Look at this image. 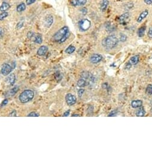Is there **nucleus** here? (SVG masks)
Segmentation results:
<instances>
[{"label": "nucleus", "mask_w": 152, "mask_h": 152, "mask_svg": "<svg viewBox=\"0 0 152 152\" xmlns=\"http://www.w3.org/2000/svg\"><path fill=\"white\" fill-rule=\"evenodd\" d=\"M118 38L114 35H110L102 41V46L107 50H111L116 47L118 44Z\"/></svg>", "instance_id": "1"}, {"label": "nucleus", "mask_w": 152, "mask_h": 152, "mask_svg": "<svg viewBox=\"0 0 152 152\" xmlns=\"http://www.w3.org/2000/svg\"><path fill=\"white\" fill-rule=\"evenodd\" d=\"M34 97V91L31 90L23 91L19 96V100L21 103H26L33 99Z\"/></svg>", "instance_id": "2"}, {"label": "nucleus", "mask_w": 152, "mask_h": 152, "mask_svg": "<svg viewBox=\"0 0 152 152\" xmlns=\"http://www.w3.org/2000/svg\"><path fill=\"white\" fill-rule=\"evenodd\" d=\"M68 32H69V30H68V28L67 26H64V27L62 28L61 29H60L59 31L55 33V35H53V39H54L55 41L59 42L63 36L65 35Z\"/></svg>", "instance_id": "3"}, {"label": "nucleus", "mask_w": 152, "mask_h": 152, "mask_svg": "<svg viewBox=\"0 0 152 152\" xmlns=\"http://www.w3.org/2000/svg\"><path fill=\"white\" fill-rule=\"evenodd\" d=\"M91 23L88 19H84L80 20L78 23V26H79L80 29L83 31H86L89 29L91 27Z\"/></svg>", "instance_id": "4"}, {"label": "nucleus", "mask_w": 152, "mask_h": 152, "mask_svg": "<svg viewBox=\"0 0 152 152\" xmlns=\"http://www.w3.org/2000/svg\"><path fill=\"white\" fill-rule=\"evenodd\" d=\"M13 68H11V66L9 64H8V63H4L2 65V67H1V72L4 76H7V75H9L11 72Z\"/></svg>", "instance_id": "5"}, {"label": "nucleus", "mask_w": 152, "mask_h": 152, "mask_svg": "<svg viewBox=\"0 0 152 152\" xmlns=\"http://www.w3.org/2000/svg\"><path fill=\"white\" fill-rule=\"evenodd\" d=\"M65 100H66V104H67L68 106H73V105H74V104H76L77 99H76V97L74 96V95L70 94V93H68V94L66 95Z\"/></svg>", "instance_id": "6"}, {"label": "nucleus", "mask_w": 152, "mask_h": 152, "mask_svg": "<svg viewBox=\"0 0 152 152\" xmlns=\"http://www.w3.org/2000/svg\"><path fill=\"white\" fill-rule=\"evenodd\" d=\"M90 61L93 64H96L103 60V56L99 54H93L90 56Z\"/></svg>", "instance_id": "7"}, {"label": "nucleus", "mask_w": 152, "mask_h": 152, "mask_svg": "<svg viewBox=\"0 0 152 152\" xmlns=\"http://www.w3.org/2000/svg\"><path fill=\"white\" fill-rule=\"evenodd\" d=\"M138 61H139V56H137V55L133 56L132 57H131L129 60L128 61V63H127L126 65V68H128H128H130V67L131 66L137 64Z\"/></svg>", "instance_id": "8"}, {"label": "nucleus", "mask_w": 152, "mask_h": 152, "mask_svg": "<svg viewBox=\"0 0 152 152\" xmlns=\"http://www.w3.org/2000/svg\"><path fill=\"white\" fill-rule=\"evenodd\" d=\"M129 13L128 12H126L123 13V14H122L121 16L119 17V21L120 24L122 25H126L127 20H128V19L129 18Z\"/></svg>", "instance_id": "9"}, {"label": "nucleus", "mask_w": 152, "mask_h": 152, "mask_svg": "<svg viewBox=\"0 0 152 152\" xmlns=\"http://www.w3.org/2000/svg\"><path fill=\"white\" fill-rule=\"evenodd\" d=\"M86 0H72L71 4L73 6H82L86 4Z\"/></svg>", "instance_id": "10"}, {"label": "nucleus", "mask_w": 152, "mask_h": 152, "mask_svg": "<svg viewBox=\"0 0 152 152\" xmlns=\"http://www.w3.org/2000/svg\"><path fill=\"white\" fill-rule=\"evenodd\" d=\"M48 51L47 47L43 46L39 48V49L37 51V54L40 56H43L46 54V53Z\"/></svg>", "instance_id": "11"}, {"label": "nucleus", "mask_w": 152, "mask_h": 152, "mask_svg": "<svg viewBox=\"0 0 152 152\" xmlns=\"http://www.w3.org/2000/svg\"><path fill=\"white\" fill-rule=\"evenodd\" d=\"M15 81H16V77H15V75L14 73L9 74V76H8V77L6 78V82L11 85H13L14 84Z\"/></svg>", "instance_id": "12"}, {"label": "nucleus", "mask_w": 152, "mask_h": 152, "mask_svg": "<svg viewBox=\"0 0 152 152\" xmlns=\"http://www.w3.org/2000/svg\"><path fill=\"white\" fill-rule=\"evenodd\" d=\"M148 14V10H144L143 12H142L141 14H140L139 17H138L137 20V22L141 23V21H143V20L147 16Z\"/></svg>", "instance_id": "13"}, {"label": "nucleus", "mask_w": 152, "mask_h": 152, "mask_svg": "<svg viewBox=\"0 0 152 152\" xmlns=\"http://www.w3.org/2000/svg\"><path fill=\"white\" fill-rule=\"evenodd\" d=\"M53 22V17L52 15H49L46 17V20H45V25L46 27L49 28L50 27Z\"/></svg>", "instance_id": "14"}, {"label": "nucleus", "mask_w": 152, "mask_h": 152, "mask_svg": "<svg viewBox=\"0 0 152 152\" xmlns=\"http://www.w3.org/2000/svg\"><path fill=\"white\" fill-rule=\"evenodd\" d=\"M109 4L108 0H101L100 3V9L102 11H105Z\"/></svg>", "instance_id": "15"}, {"label": "nucleus", "mask_w": 152, "mask_h": 152, "mask_svg": "<svg viewBox=\"0 0 152 152\" xmlns=\"http://www.w3.org/2000/svg\"><path fill=\"white\" fill-rule=\"evenodd\" d=\"M142 105H143V101L140 100H133L131 103V106L133 108L140 107L142 106Z\"/></svg>", "instance_id": "16"}, {"label": "nucleus", "mask_w": 152, "mask_h": 152, "mask_svg": "<svg viewBox=\"0 0 152 152\" xmlns=\"http://www.w3.org/2000/svg\"><path fill=\"white\" fill-rule=\"evenodd\" d=\"M77 84L78 86L81 88V87H84V86H86V85H88L89 84V82H87L85 79L82 78V79H80L78 80Z\"/></svg>", "instance_id": "17"}, {"label": "nucleus", "mask_w": 152, "mask_h": 152, "mask_svg": "<svg viewBox=\"0 0 152 152\" xmlns=\"http://www.w3.org/2000/svg\"><path fill=\"white\" fill-rule=\"evenodd\" d=\"M136 116H138V117H142V116H144L145 115V114H146V112H145L144 111V108L143 107H140V108H139V109L136 112Z\"/></svg>", "instance_id": "18"}, {"label": "nucleus", "mask_w": 152, "mask_h": 152, "mask_svg": "<svg viewBox=\"0 0 152 152\" xmlns=\"http://www.w3.org/2000/svg\"><path fill=\"white\" fill-rule=\"evenodd\" d=\"M146 26H142V27L139 28V29L138 30V32H137L138 36H139V37H143V36L144 35V33H145V31H146Z\"/></svg>", "instance_id": "19"}, {"label": "nucleus", "mask_w": 152, "mask_h": 152, "mask_svg": "<svg viewBox=\"0 0 152 152\" xmlns=\"http://www.w3.org/2000/svg\"><path fill=\"white\" fill-rule=\"evenodd\" d=\"M10 8V5L8 4L7 3H3L1 4V7H0V11H2V12H4L7 10L8 9Z\"/></svg>", "instance_id": "20"}, {"label": "nucleus", "mask_w": 152, "mask_h": 152, "mask_svg": "<svg viewBox=\"0 0 152 152\" xmlns=\"http://www.w3.org/2000/svg\"><path fill=\"white\" fill-rule=\"evenodd\" d=\"M34 42L37 43V44H41L43 42L42 36H41L40 34H38L36 36L34 37Z\"/></svg>", "instance_id": "21"}, {"label": "nucleus", "mask_w": 152, "mask_h": 152, "mask_svg": "<svg viewBox=\"0 0 152 152\" xmlns=\"http://www.w3.org/2000/svg\"><path fill=\"white\" fill-rule=\"evenodd\" d=\"M76 50V47L73 46H70L68 47L65 50V53H68V54H71L72 53H73Z\"/></svg>", "instance_id": "22"}, {"label": "nucleus", "mask_w": 152, "mask_h": 152, "mask_svg": "<svg viewBox=\"0 0 152 152\" xmlns=\"http://www.w3.org/2000/svg\"><path fill=\"white\" fill-rule=\"evenodd\" d=\"M19 86H17V85L14 86V87L11 88V89L10 90V92H9L10 96H14V95L16 94V93H18V90H19Z\"/></svg>", "instance_id": "23"}, {"label": "nucleus", "mask_w": 152, "mask_h": 152, "mask_svg": "<svg viewBox=\"0 0 152 152\" xmlns=\"http://www.w3.org/2000/svg\"><path fill=\"white\" fill-rule=\"evenodd\" d=\"M26 8V6L24 3H21L19 5H18L17 7V11L18 12H22L24 11Z\"/></svg>", "instance_id": "24"}, {"label": "nucleus", "mask_w": 152, "mask_h": 152, "mask_svg": "<svg viewBox=\"0 0 152 152\" xmlns=\"http://www.w3.org/2000/svg\"><path fill=\"white\" fill-rule=\"evenodd\" d=\"M55 78L57 81H60L62 79V75L59 72H56L55 74Z\"/></svg>", "instance_id": "25"}, {"label": "nucleus", "mask_w": 152, "mask_h": 152, "mask_svg": "<svg viewBox=\"0 0 152 152\" xmlns=\"http://www.w3.org/2000/svg\"><path fill=\"white\" fill-rule=\"evenodd\" d=\"M146 93L148 95H152V85L149 84L146 88Z\"/></svg>", "instance_id": "26"}, {"label": "nucleus", "mask_w": 152, "mask_h": 152, "mask_svg": "<svg viewBox=\"0 0 152 152\" xmlns=\"http://www.w3.org/2000/svg\"><path fill=\"white\" fill-rule=\"evenodd\" d=\"M8 16H9V13L7 12H6V11L1 13V14H0V20H4L5 18H6Z\"/></svg>", "instance_id": "27"}, {"label": "nucleus", "mask_w": 152, "mask_h": 152, "mask_svg": "<svg viewBox=\"0 0 152 152\" xmlns=\"http://www.w3.org/2000/svg\"><path fill=\"white\" fill-rule=\"evenodd\" d=\"M70 32H68L65 35L63 36V37L62 38V39L61 40H60V41H59V43H62V42H65V41H66V39H68V37H69V36H70Z\"/></svg>", "instance_id": "28"}, {"label": "nucleus", "mask_w": 152, "mask_h": 152, "mask_svg": "<svg viewBox=\"0 0 152 152\" xmlns=\"http://www.w3.org/2000/svg\"><path fill=\"white\" fill-rule=\"evenodd\" d=\"M127 39V36L126 35L123 34V33H121V36H120V41L122 42L126 41Z\"/></svg>", "instance_id": "29"}, {"label": "nucleus", "mask_w": 152, "mask_h": 152, "mask_svg": "<svg viewBox=\"0 0 152 152\" xmlns=\"http://www.w3.org/2000/svg\"><path fill=\"white\" fill-rule=\"evenodd\" d=\"M28 116H29V117H38V116H39V114H38V113L35 112H34L30 113L28 115Z\"/></svg>", "instance_id": "30"}, {"label": "nucleus", "mask_w": 152, "mask_h": 152, "mask_svg": "<svg viewBox=\"0 0 152 152\" xmlns=\"http://www.w3.org/2000/svg\"><path fill=\"white\" fill-rule=\"evenodd\" d=\"M84 92H85V90L84 89H80V90H78V96H79L80 97H81L82 96V95H83V93H84Z\"/></svg>", "instance_id": "31"}, {"label": "nucleus", "mask_w": 152, "mask_h": 152, "mask_svg": "<svg viewBox=\"0 0 152 152\" xmlns=\"http://www.w3.org/2000/svg\"><path fill=\"white\" fill-rule=\"evenodd\" d=\"M34 36V33L32 32H29L28 33V38H29V39H32Z\"/></svg>", "instance_id": "32"}, {"label": "nucleus", "mask_w": 152, "mask_h": 152, "mask_svg": "<svg viewBox=\"0 0 152 152\" xmlns=\"http://www.w3.org/2000/svg\"><path fill=\"white\" fill-rule=\"evenodd\" d=\"M8 101H8V99H5L4 100H3L2 103H1V106L3 107V106H6V105L8 103Z\"/></svg>", "instance_id": "33"}, {"label": "nucleus", "mask_w": 152, "mask_h": 152, "mask_svg": "<svg viewBox=\"0 0 152 152\" xmlns=\"http://www.w3.org/2000/svg\"><path fill=\"white\" fill-rule=\"evenodd\" d=\"M81 11L83 15H86L87 14V13H88V10H87L86 8H83L81 10Z\"/></svg>", "instance_id": "34"}, {"label": "nucleus", "mask_w": 152, "mask_h": 152, "mask_svg": "<svg viewBox=\"0 0 152 152\" xmlns=\"http://www.w3.org/2000/svg\"><path fill=\"white\" fill-rule=\"evenodd\" d=\"M148 36L150 38H152V28H150L148 32Z\"/></svg>", "instance_id": "35"}, {"label": "nucleus", "mask_w": 152, "mask_h": 152, "mask_svg": "<svg viewBox=\"0 0 152 152\" xmlns=\"http://www.w3.org/2000/svg\"><path fill=\"white\" fill-rule=\"evenodd\" d=\"M17 115H16V111H13L11 112L9 114V116H16Z\"/></svg>", "instance_id": "36"}, {"label": "nucleus", "mask_w": 152, "mask_h": 152, "mask_svg": "<svg viewBox=\"0 0 152 152\" xmlns=\"http://www.w3.org/2000/svg\"><path fill=\"white\" fill-rule=\"evenodd\" d=\"M35 1H36V0H26V4L27 5H31L33 4Z\"/></svg>", "instance_id": "37"}, {"label": "nucleus", "mask_w": 152, "mask_h": 152, "mask_svg": "<svg viewBox=\"0 0 152 152\" xmlns=\"http://www.w3.org/2000/svg\"><path fill=\"white\" fill-rule=\"evenodd\" d=\"M144 3L147 5H152V0H144Z\"/></svg>", "instance_id": "38"}, {"label": "nucleus", "mask_w": 152, "mask_h": 152, "mask_svg": "<svg viewBox=\"0 0 152 152\" xmlns=\"http://www.w3.org/2000/svg\"><path fill=\"white\" fill-rule=\"evenodd\" d=\"M23 25V23L22 22L18 23L17 25V26H16V28H17V29H20V28H21L22 27Z\"/></svg>", "instance_id": "39"}, {"label": "nucleus", "mask_w": 152, "mask_h": 152, "mask_svg": "<svg viewBox=\"0 0 152 152\" xmlns=\"http://www.w3.org/2000/svg\"><path fill=\"white\" fill-rule=\"evenodd\" d=\"M70 110H68V111H67L66 112H65L64 113H63V116H64V117H66V116H69V115H70Z\"/></svg>", "instance_id": "40"}, {"label": "nucleus", "mask_w": 152, "mask_h": 152, "mask_svg": "<svg viewBox=\"0 0 152 152\" xmlns=\"http://www.w3.org/2000/svg\"><path fill=\"white\" fill-rule=\"evenodd\" d=\"M116 114V112L115 111H113L110 113L109 115H108V116H114Z\"/></svg>", "instance_id": "41"}, {"label": "nucleus", "mask_w": 152, "mask_h": 152, "mask_svg": "<svg viewBox=\"0 0 152 152\" xmlns=\"http://www.w3.org/2000/svg\"><path fill=\"white\" fill-rule=\"evenodd\" d=\"M3 35H4V31L2 28H0V37H2Z\"/></svg>", "instance_id": "42"}, {"label": "nucleus", "mask_w": 152, "mask_h": 152, "mask_svg": "<svg viewBox=\"0 0 152 152\" xmlns=\"http://www.w3.org/2000/svg\"><path fill=\"white\" fill-rule=\"evenodd\" d=\"M72 116H79V115H77H77H75V114H74V115H73Z\"/></svg>", "instance_id": "43"}, {"label": "nucleus", "mask_w": 152, "mask_h": 152, "mask_svg": "<svg viewBox=\"0 0 152 152\" xmlns=\"http://www.w3.org/2000/svg\"><path fill=\"white\" fill-rule=\"evenodd\" d=\"M151 112H152V107H151Z\"/></svg>", "instance_id": "44"}]
</instances>
